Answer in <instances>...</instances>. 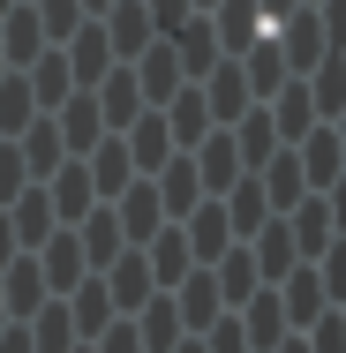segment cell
<instances>
[{
	"label": "cell",
	"mask_w": 346,
	"mask_h": 353,
	"mask_svg": "<svg viewBox=\"0 0 346 353\" xmlns=\"http://www.w3.org/2000/svg\"><path fill=\"white\" fill-rule=\"evenodd\" d=\"M106 38H113V61H136L143 46L158 38V30H151V8H143V0H113V8H106Z\"/></svg>",
	"instance_id": "ac0fdd59"
},
{
	"label": "cell",
	"mask_w": 346,
	"mask_h": 353,
	"mask_svg": "<svg viewBox=\"0 0 346 353\" xmlns=\"http://www.w3.org/2000/svg\"><path fill=\"white\" fill-rule=\"evenodd\" d=\"M181 83H189V75H181V53H173V38H151V46L136 53V90H143V105H166Z\"/></svg>",
	"instance_id": "277c9868"
},
{
	"label": "cell",
	"mask_w": 346,
	"mask_h": 353,
	"mask_svg": "<svg viewBox=\"0 0 346 353\" xmlns=\"http://www.w3.org/2000/svg\"><path fill=\"white\" fill-rule=\"evenodd\" d=\"M121 143H128V158H136V173H158V165L173 158V128H166V113H158V105H143L136 121L121 128Z\"/></svg>",
	"instance_id": "9c48e42d"
},
{
	"label": "cell",
	"mask_w": 346,
	"mask_h": 353,
	"mask_svg": "<svg viewBox=\"0 0 346 353\" xmlns=\"http://www.w3.org/2000/svg\"><path fill=\"white\" fill-rule=\"evenodd\" d=\"M143 8H151V30H158V38H166V30H181V23L196 15V0H143Z\"/></svg>",
	"instance_id": "f1b7e54d"
},
{
	"label": "cell",
	"mask_w": 346,
	"mask_h": 353,
	"mask_svg": "<svg viewBox=\"0 0 346 353\" xmlns=\"http://www.w3.org/2000/svg\"><path fill=\"white\" fill-rule=\"evenodd\" d=\"M23 83H30L38 113H53V105L75 90V75H68V61H61V53H38V61H23Z\"/></svg>",
	"instance_id": "603a6c76"
},
{
	"label": "cell",
	"mask_w": 346,
	"mask_h": 353,
	"mask_svg": "<svg viewBox=\"0 0 346 353\" xmlns=\"http://www.w3.org/2000/svg\"><path fill=\"white\" fill-rule=\"evenodd\" d=\"M294 158H301V181H309V188H331L346 173V150H339V136H331V121H316L309 136L294 143Z\"/></svg>",
	"instance_id": "4fadbf2b"
},
{
	"label": "cell",
	"mask_w": 346,
	"mask_h": 353,
	"mask_svg": "<svg viewBox=\"0 0 346 353\" xmlns=\"http://www.w3.org/2000/svg\"><path fill=\"white\" fill-rule=\"evenodd\" d=\"M15 256V225H8V211H0V263Z\"/></svg>",
	"instance_id": "4dcf8cb0"
},
{
	"label": "cell",
	"mask_w": 346,
	"mask_h": 353,
	"mask_svg": "<svg viewBox=\"0 0 346 353\" xmlns=\"http://www.w3.org/2000/svg\"><path fill=\"white\" fill-rule=\"evenodd\" d=\"M46 196H53V218L75 225V218L98 203V188H90V173H83V158H61L53 173H46Z\"/></svg>",
	"instance_id": "9a60e30c"
},
{
	"label": "cell",
	"mask_w": 346,
	"mask_h": 353,
	"mask_svg": "<svg viewBox=\"0 0 346 353\" xmlns=\"http://www.w3.org/2000/svg\"><path fill=\"white\" fill-rule=\"evenodd\" d=\"M189 158H196V181H204V196H226V188L249 173V165H241V143H233V128H211V136L189 150Z\"/></svg>",
	"instance_id": "7a4b0ae2"
},
{
	"label": "cell",
	"mask_w": 346,
	"mask_h": 353,
	"mask_svg": "<svg viewBox=\"0 0 346 353\" xmlns=\"http://www.w3.org/2000/svg\"><path fill=\"white\" fill-rule=\"evenodd\" d=\"M128 323H136L143 353H173L181 339H189V323H181V308H173V293H166V285H158L143 308H128Z\"/></svg>",
	"instance_id": "3957f363"
},
{
	"label": "cell",
	"mask_w": 346,
	"mask_h": 353,
	"mask_svg": "<svg viewBox=\"0 0 346 353\" xmlns=\"http://www.w3.org/2000/svg\"><path fill=\"white\" fill-rule=\"evenodd\" d=\"M241 339H249V353H271L278 339H286V308H278V285H256V293L241 301Z\"/></svg>",
	"instance_id": "5bb4252c"
},
{
	"label": "cell",
	"mask_w": 346,
	"mask_h": 353,
	"mask_svg": "<svg viewBox=\"0 0 346 353\" xmlns=\"http://www.w3.org/2000/svg\"><path fill=\"white\" fill-rule=\"evenodd\" d=\"M75 241H83V263L90 271H106L121 248H128V233H121V218H113V203H90V211L75 218Z\"/></svg>",
	"instance_id": "8fae6325"
},
{
	"label": "cell",
	"mask_w": 346,
	"mask_h": 353,
	"mask_svg": "<svg viewBox=\"0 0 346 353\" xmlns=\"http://www.w3.org/2000/svg\"><path fill=\"white\" fill-rule=\"evenodd\" d=\"M218 203H226V225H233V241H249V233L271 218V203H264V181H256V173H241V181H233Z\"/></svg>",
	"instance_id": "44dd1931"
},
{
	"label": "cell",
	"mask_w": 346,
	"mask_h": 353,
	"mask_svg": "<svg viewBox=\"0 0 346 353\" xmlns=\"http://www.w3.org/2000/svg\"><path fill=\"white\" fill-rule=\"evenodd\" d=\"M196 8H211V0H196Z\"/></svg>",
	"instance_id": "e575fe53"
},
{
	"label": "cell",
	"mask_w": 346,
	"mask_h": 353,
	"mask_svg": "<svg viewBox=\"0 0 346 353\" xmlns=\"http://www.w3.org/2000/svg\"><path fill=\"white\" fill-rule=\"evenodd\" d=\"M0 75H8V53H0Z\"/></svg>",
	"instance_id": "836d02e7"
},
{
	"label": "cell",
	"mask_w": 346,
	"mask_h": 353,
	"mask_svg": "<svg viewBox=\"0 0 346 353\" xmlns=\"http://www.w3.org/2000/svg\"><path fill=\"white\" fill-rule=\"evenodd\" d=\"M83 346H90V353H143V339H136V323H128V316H113V323H106L98 339H83Z\"/></svg>",
	"instance_id": "83f0119b"
},
{
	"label": "cell",
	"mask_w": 346,
	"mask_h": 353,
	"mask_svg": "<svg viewBox=\"0 0 346 353\" xmlns=\"http://www.w3.org/2000/svg\"><path fill=\"white\" fill-rule=\"evenodd\" d=\"M211 279H218V301H226V308H241V301H249V293L264 285V279H256V256H249L241 241L211 256Z\"/></svg>",
	"instance_id": "ffe728a7"
},
{
	"label": "cell",
	"mask_w": 346,
	"mask_h": 353,
	"mask_svg": "<svg viewBox=\"0 0 346 353\" xmlns=\"http://www.w3.org/2000/svg\"><path fill=\"white\" fill-rule=\"evenodd\" d=\"M30 8H38V30L46 38H68L75 23H83V0H30Z\"/></svg>",
	"instance_id": "4316f807"
},
{
	"label": "cell",
	"mask_w": 346,
	"mask_h": 353,
	"mask_svg": "<svg viewBox=\"0 0 346 353\" xmlns=\"http://www.w3.org/2000/svg\"><path fill=\"white\" fill-rule=\"evenodd\" d=\"M0 211H8V225H15V248H38V241L61 225V218H53V196H46V181H30V188H23L15 203H0Z\"/></svg>",
	"instance_id": "e0dca14e"
},
{
	"label": "cell",
	"mask_w": 346,
	"mask_h": 353,
	"mask_svg": "<svg viewBox=\"0 0 346 353\" xmlns=\"http://www.w3.org/2000/svg\"><path fill=\"white\" fill-rule=\"evenodd\" d=\"M143 263H151V285H181L196 271V256H189V233H181V218H166L151 241H143Z\"/></svg>",
	"instance_id": "52a82bcc"
},
{
	"label": "cell",
	"mask_w": 346,
	"mask_h": 353,
	"mask_svg": "<svg viewBox=\"0 0 346 353\" xmlns=\"http://www.w3.org/2000/svg\"><path fill=\"white\" fill-rule=\"evenodd\" d=\"M30 256H38V271H46V293H68V285L90 271V263H83V241H75V225H53V233H46Z\"/></svg>",
	"instance_id": "5b68a950"
},
{
	"label": "cell",
	"mask_w": 346,
	"mask_h": 353,
	"mask_svg": "<svg viewBox=\"0 0 346 353\" xmlns=\"http://www.w3.org/2000/svg\"><path fill=\"white\" fill-rule=\"evenodd\" d=\"M0 53H8V68H23V61H38V53H46L38 8H8V15H0Z\"/></svg>",
	"instance_id": "7402d4cb"
},
{
	"label": "cell",
	"mask_w": 346,
	"mask_h": 353,
	"mask_svg": "<svg viewBox=\"0 0 346 353\" xmlns=\"http://www.w3.org/2000/svg\"><path fill=\"white\" fill-rule=\"evenodd\" d=\"M278 308H286V331H309L331 301H324V285H316V263H294L286 279H278Z\"/></svg>",
	"instance_id": "7c38bea8"
},
{
	"label": "cell",
	"mask_w": 346,
	"mask_h": 353,
	"mask_svg": "<svg viewBox=\"0 0 346 353\" xmlns=\"http://www.w3.org/2000/svg\"><path fill=\"white\" fill-rule=\"evenodd\" d=\"M38 113V98H30V83H23V68H8L0 75V136H15L23 121Z\"/></svg>",
	"instance_id": "d4e9b609"
},
{
	"label": "cell",
	"mask_w": 346,
	"mask_h": 353,
	"mask_svg": "<svg viewBox=\"0 0 346 353\" xmlns=\"http://www.w3.org/2000/svg\"><path fill=\"white\" fill-rule=\"evenodd\" d=\"M83 173H90V188H98V203H113L128 181H136V158H128V143L121 136H98L83 150Z\"/></svg>",
	"instance_id": "8992f818"
},
{
	"label": "cell",
	"mask_w": 346,
	"mask_h": 353,
	"mask_svg": "<svg viewBox=\"0 0 346 353\" xmlns=\"http://www.w3.org/2000/svg\"><path fill=\"white\" fill-rule=\"evenodd\" d=\"M278 61H286V68H316V61H324V53H331V46H324V23H316V8H309V0H301V8H294V15H278Z\"/></svg>",
	"instance_id": "6da1fadb"
},
{
	"label": "cell",
	"mask_w": 346,
	"mask_h": 353,
	"mask_svg": "<svg viewBox=\"0 0 346 353\" xmlns=\"http://www.w3.org/2000/svg\"><path fill=\"white\" fill-rule=\"evenodd\" d=\"M309 105H316V121L346 113V61H339V53H324V61L309 68Z\"/></svg>",
	"instance_id": "cb8c5ba5"
},
{
	"label": "cell",
	"mask_w": 346,
	"mask_h": 353,
	"mask_svg": "<svg viewBox=\"0 0 346 353\" xmlns=\"http://www.w3.org/2000/svg\"><path fill=\"white\" fill-rule=\"evenodd\" d=\"M324 196V211H331V233H346V173L331 181V188H316Z\"/></svg>",
	"instance_id": "f546056e"
},
{
	"label": "cell",
	"mask_w": 346,
	"mask_h": 353,
	"mask_svg": "<svg viewBox=\"0 0 346 353\" xmlns=\"http://www.w3.org/2000/svg\"><path fill=\"white\" fill-rule=\"evenodd\" d=\"M181 233H189V256L211 263L218 248H233V225H226V203L218 196H196V211H181Z\"/></svg>",
	"instance_id": "30bf717a"
},
{
	"label": "cell",
	"mask_w": 346,
	"mask_h": 353,
	"mask_svg": "<svg viewBox=\"0 0 346 353\" xmlns=\"http://www.w3.org/2000/svg\"><path fill=\"white\" fill-rule=\"evenodd\" d=\"M98 279H106V293H113V316H128V308H143V301L158 293V285H151V263H143V248H121Z\"/></svg>",
	"instance_id": "ba28073f"
},
{
	"label": "cell",
	"mask_w": 346,
	"mask_h": 353,
	"mask_svg": "<svg viewBox=\"0 0 346 353\" xmlns=\"http://www.w3.org/2000/svg\"><path fill=\"white\" fill-rule=\"evenodd\" d=\"M8 8H15V0H0V15H8Z\"/></svg>",
	"instance_id": "d6a6232c"
},
{
	"label": "cell",
	"mask_w": 346,
	"mask_h": 353,
	"mask_svg": "<svg viewBox=\"0 0 346 353\" xmlns=\"http://www.w3.org/2000/svg\"><path fill=\"white\" fill-rule=\"evenodd\" d=\"M106 8H113V0H83V15H106Z\"/></svg>",
	"instance_id": "1f68e13d"
},
{
	"label": "cell",
	"mask_w": 346,
	"mask_h": 353,
	"mask_svg": "<svg viewBox=\"0 0 346 353\" xmlns=\"http://www.w3.org/2000/svg\"><path fill=\"white\" fill-rule=\"evenodd\" d=\"M166 293H173V308H181V323H189V331H204L211 316L226 308V301H218V279H211V263H196L189 279H181V285H166Z\"/></svg>",
	"instance_id": "d6986e66"
},
{
	"label": "cell",
	"mask_w": 346,
	"mask_h": 353,
	"mask_svg": "<svg viewBox=\"0 0 346 353\" xmlns=\"http://www.w3.org/2000/svg\"><path fill=\"white\" fill-rule=\"evenodd\" d=\"M15 150H23V165H30V181H46L61 158H68V143H61V128H53V113H30L23 128H15Z\"/></svg>",
	"instance_id": "2e32d148"
},
{
	"label": "cell",
	"mask_w": 346,
	"mask_h": 353,
	"mask_svg": "<svg viewBox=\"0 0 346 353\" xmlns=\"http://www.w3.org/2000/svg\"><path fill=\"white\" fill-rule=\"evenodd\" d=\"M301 346H309V353H346V316H339V301L309 323V339H301Z\"/></svg>",
	"instance_id": "484cf974"
}]
</instances>
